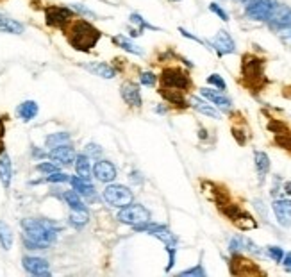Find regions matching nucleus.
Returning <instances> with one entry per match:
<instances>
[{"label": "nucleus", "mask_w": 291, "mask_h": 277, "mask_svg": "<svg viewBox=\"0 0 291 277\" xmlns=\"http://www.w3.org/2000/svg\"><path fill=\"white\" fill-rule=\"evenodd\" d=\"M171 2H181V0H171Z\"/></svg>", "instance_id": "obj_49"}, {"label": "nucleus", "mask_w": 291, "mask_h": 277, "mask_svg": "<svg viewBox=\"0 0 291 277\" xmlns=\"http://www.w3.org/2000/svg\"><path fill=\"white\" fill-rule=\"evenodd\" d=\"M104 200L109 206L115 208H125L134 200V193L131 188H127L123 184H109L104 188Z\"/></svg>", "instance_id": "obj_7"}, {"label": "nucleus", "mask_w": 291, "mask_h": 277, "mask_svg": "<svg viewBox=\"0 0 291 277\" xmlns=\"http://www.w3.org/2000/svg\"><path fill=\"white\" fill-rule=\"evenodd\" d=\"M22 225V243L27 250H47L55 243L61 225L49 218H23Z\"/></svg>", "instance_id": "obj_1"}, {"label": "nucleus", "mask_w": 291, "mask_h": 277, "mask_svg": "<svg viewBox=\"0 0 291 277\" xmlns=\"http://www.w3.org/2000/svg\"><path fill=\"white\" fill-rule=\"evenodd\" d=\"M270 25L277 31H284V29H291V7L288 6H277L275 11L272 13V17L268 18Z\"/></svg>", "instance_id": "obj_12"}, {"label": "nucleus", "mask_w": 291, "mask_h": 277, "mask_svg": "<svg viewBox=\"0 0 291 277\" xmlns=\"http://www.w3.org/2000/svg\"><path fill=\"white\" fill-rule=\"evenodd\" d=\"M191 105L198 111V113L205 115V117L216 118V120L220 118V113H218V109H216L214 105H211L209 102H205V100H202V99H198V97H191Z\"/></svg>", "instance_id": "obj_26"}, {"label": "nucleus", "mask_w": 291, "mask_h": 277, "mask_svg": "<svg viewBox=\"0 0 291 277\" xmlns=\"http://www.w3.org/2000/svg\"><path fill=\"white\" fill-rule=\"evenodd\" d=\"M88 72L95 73V75H99L102 79H113L116 77V70L113 65L109 63H102V61H95V63H84L83 65Z\"/></svg>", "instance_id": "obj_17"}, {"label": "nucleus", "mask_w": 291, "mask_h": 277, "mask_svg": "<svg viewBox=\"0 0 291 277\" xmlns=\"http://www.w3.org/2000/svg\"><path fill=\"white\" fill-rule=\"evenodd\" d=\"M89 157L86 154H77L75 156V161H73V165H75V172H77L79 177L86 179L89 181L91 175H93V166L89 163Z\"/></svg>", "instance_id": "obj_22"}, {"label": "nucleus", "mask_w": 291, "mask_h": 277, "mask_svg": "<svg viewBox=\"0 0 291 277\" xmlns=\"http://www.w3.org/2000/svg\"><path fill=\"white\" fill-rule=\"evenodd\" d=\"M209 9H211V11H213L216 17H220V20H223V22H229V15H227V13L223 11V9H222L218 4H214V2H213V4H209Z\"/></svg>", "instance_id": "obj_42"}, {"label": "nucleus", "mask_w": 291, "mask_h": 277, "mask_svg": "<svg viewBox=\"0 0 291 277\" xmlns=\"http://www.w3.org/2000/svg\"><path fill=\"white\" fill-rule=\"evenodd\" d=\"M200 95H202L204 99H207L211 104L218 105L220 109L223 111H229L232 107V102L231 99L223 95V91H218V89H211V88H202L200 89Z\"/></svg>", "instance_id": "obj_16"}, {"label": "nucleus", "mask_w": 291, "mask_h": 277, "mask_svg": "<svg viewBox=\"0 0 291 277\" xmlns=\"http://www.w3.org/2000/svg\"><path fill=\"white\" fill-rule=\"evenodd\" d=\"M102 147L99 143H88L86 145V150H84V154L88 156L89 159H99L100 156H102Z\"/></svg>", "instance_id": "obj_35"}, {"label": "nucleus", "mask_w": 291, "mask_h": 277, "mask_svg": "<svg viewBox=\"0 0 291 277\" xmlns=\"http://www.w3.org/2000/svg\"><path fill=\"white\" fill-rule=\"evenodd\" d=\"M120 224H125V225H139L143 222L152 220V213H150L143 204H129L125 208H120L118 215H116Z\"/></svg>", "instance_id": "obj_4"}, {"label": "nucleus", "mask_w": 291, "mask_h": 277, "mask_svg": "<svg viewBox=\"0 0 291 277\" xmlns=\"http://www.w3.org/2000/svg\"><path fill=\"white\" fill-rule=\"evenodd\" d=\"M68 183L71 184V188L75 190L81 197H93L95 186L91 184V181H86V179L79 177V175H70Z\"/></svg>", "instance_id": "obj_23"}, {"label": "nucleus", "mask_w": 291, "mask_h": 277, "mask_svg": "<svg viewBox=\"0 0 291 277\" xmlns=\"http://www.w3.org/2000/svg\"><path fill=\"white\" fill-rule=\"evenodd\" d=\"M68 181H70V175H68V173L54 172V173H50V175H47V177H45L43 181H39V183H68Z\"/></svg>", "instance_id": "obj_34"}, {"label": "nucleus", "mask_w": 291, "mask_h": 277, "mask_svg": "<svg viewBox=\"0 0 291 277\" xmlns=\"http://www.w3.org/2000/svg\"><path fill=\"white\" fill-rule=\"evenodd\" d=\"M131 23L132 25H136V31L139 34H143V31L145 29H152V31H157V27H154L152 23H149L145 18L141 17V15H137V13H132L131 15Z\"/></svg>", "instance_id": "obj_32"}, {"label": "nucleus", "mask_w": 291, "mask_h": 277, "mask_svg": "<svg viewBox=\"0 0 291 277\" xmlns=\"http://www.w3.org/2000/svg\"><path fill=\"white\" fill-rule=\"evenodd\" d=\"M31 154H33V157H36V159H41V157H47V152H43V150L39 149V147H33V150H31Z\"/></svg>", "instance_id": "obj_44"}, {"label": "nucleus", "mask_w": 291, "mask_h": 277, "mask_svg": "<svg viewBox=\"0 0 291 277\" xmlns=\"http://www.w3.org/2000/svg\"><path fill=\"white\" fill-rule=\"evenodd\" d=\"M71 9H73V11H77V13H81V15H86V17H89V18H97L95 11L88 9V7L83 6V4H71Z\"/></svg>", "instance_id": "obj_41"}, {"label": "nucleus", "mask_w": 291, "mask_h": 277, "mask_svg": "<svg viewBox=\"0 0 291 277\" xmlns=\"http://www.w3.org/2000/svg\"><path fill=\"white\" fill-rule=\"evenodd\" d=\"M22 266L23 270L31 274V276H50V263L45 258H38V256H23L22 258Z\"/></svg>", "instance_id": "obj_9"}, {"label": "nucleus", "mask_w": 291, "mask_h": 277, "mask_svg": "<svg viewBox=\"0 0 291 277\" xmlns=\"http://www.w3.org/2000/svg\"><path fill=\"white\" fill-rule=\"evenodd\" d=\"M231 272L234 276H250V274H259V268L254 265L252 261L245 260L243 256L236 252L231 260Z\"/></svg>", "instance_id": "obj_14"}, {"label": "nucleus", "mask_w": 291, "mask_h": 277, "mask_svg": "<svg viewBox=\"0 0 291 277\" xmlns=\"http://www.w3.org/2000/svg\"><path fill=\"white\" fill-rule=\"evenodd\" d=\"M159 81L165 88H170V89H181V91H186V89L191 88V79H189L188 72H184V70L179 67L165 68V70L161 72Z\"/></svg>", "instance_id": "obj_5"}, {"label": "nucleus", "mask_w": 291, "mask_h": 277, "mask_svg": "<svg viewBox=\"0 0 291 277\" xmlns=\"http://www.w3.org/2000/svg\"><path fill=\"white\" fill-rule=\"evenodd\" d=\"M207 84H211V86H214V88L222 89V91H223V89L227 88L225 81H223V79H222L220 75H218V73H211V75L207 77Z\"/></svg>", "instance_id": "obj_38"}, {"label": "nucleus", "mask_w": 291, "mask_h": 277, "mask_svg": "<svg viewBox=\"0 0 291 277\" xmlns=\"http://www.w3.org/2000/svg\"><path fill=\"white\" fill-rule=\"evenodd\" d=\"M89 222V213L88 209H71L70 216H68V224L75 229H83Z\"/></svg>", "instance_id": "obj_27"}, {"label": "nucleus", "mask_w": 291, "mask_h": 277, "mask_svg": "<svg viewBox=\"0 0 291 277\" xmlns=\"http://www.w3.org/2000/svg\"><path fill=\"white\" fill-rule=\"evenodd\" d=\"M75 18V11L66 6H47L45 7V23L52 29L65 31Z\"/></svg>", "instance_id": "obj_3"}, {"label": "nucleus", "mask_w": 291, "mask_h": 277, "mask_svg": "<svg viewBox=\"0 0 291 277\" xmlns=\"http://www.w3.org/2000/svg\"><path fill=\"white\" fill-rule=\"evenodd\" d=\"M13 181V163L9 154L2 152L0 154V184L4 186V190H9Z\"/></svg>", "instance_id": "obj_18"}, {"label": "nucleus", "mask_w": 291, "mask_h": 277, "mask_svg": "<svg viewBox=\"0 0 291 277\" xmlns=\"http://www.w3.org/2000/svg\"><path fill=\"white\" fill-rule=\"evenodd\" d=\"M159 95L166 100V102H168V104L175 105V107H181V109L188 107V102H186V99H184V95H182L181 89H177V91H171L170 88H161L159 89Z\"/></svg>", "instance_id": "obj_24"}, {"label": "nucleus", "mask_w": 291, "mask_h": 277, "mask_svg": "<svg viewBox=\"0 0 291 277\" xmlns=\"http://www.w3.org/2000/svg\"><path fill=\"white\" fill-rule=\"evenodd\" d=\"M241 4H250V2H254V0H240Z\"/></svg>", "instance_id": "obj_48"}, {"label": "nucleus", "mask_w": 291, "mask_h": 277, "mask_svg": "<svg viewBox=\"0 0 291 277\" xmlns=\"http://www.w3.org/2000/svg\"><path fill=\"white\" fill-rule=\"evenodd\" d=\"M266 254H268L270 258L275 261V263H280V261H282V258H284V250L280 249V247L270 245V247H266Z\"/></svg>", "instance_id": "obj_37"}, {"label": "nucleus", "mask_w": 291, "mask_h": 277, "mask_svg": "<svg viewBox=\"0 0 291 277\" xmlns=\"http://www.w3.org/2000/svg\"><path fill=\"white\" fill-rule=\"evenodd\" d=\"M39 113V105L38 102H34V100H23L22 104L17 107V115L20 120L23 122H31L34 118L38 117Z\"/></svg>", "instance_id": "obj_21"}, {"label": "nucleus", "mask_w": 291, "mask_h": 277, "mask_svg": "<svg viewBox=\"0 0 291 277\" xmlns=\"http://www.w3.org/2000/svg\"><path fill=\"white\" fill-rule=\"evenodd\" d=\"M241 75L248 84L257 86L264 77V61L259 59L257 55L247 54L241 63Z\"/></svg>", "instance_id": "obj_6"}, {"label": "nucleus", "mask_w": 291, "mask_h": 277, "mask_svg": "<svg viewBox=\"0 0 291 277\" xmlns=\"http://www.w3.org/2000/svg\"><path fill=\"white\" fill-rule=\"evenodd\" d=\"M120 91H121V99L125 100L131 107H139V105H141V93H139L137 84L125 83L123 86H121Z\"/></svg>", "instance_id": "obj_19"}, {"label": "nucleus", "mask_w": 291, "mask_h": 277, "mask_svg": "<svg viewBox=\"0 0 291 277\" xmlns=\"http://www.w3.org/2000/svg\"><path fill=\"white\" fill-rule=\"evenodd\" d=\"M0 33L4 34H23L25 33V25L18 22L15 18L7 17L6 13H0Z\"/></svg>", "instance_id": "obj_20"}, {"label": "nucleus", "mask_w": 291, "mask_h": 277, "mask_svg": "<svg viewBox=\"0 0 291 277\" xmlns=\"http://www.w3.org/2000/svg\"><path fill=\"white\" fill-rule=\"evenodd\" d=\"M272 209L275 213V218L282 227H291V200L279 199L272 204Z\"/></svg>", "instance_id": "obj_13"}, {"label": "nucleus", "mask_w": 291, "mask_h": 277, "mask_svg": "<svg viewBox=\"0 0 291 277\" xmlns=\"http://www.w3.org/2000/svg\"><path fill=\"white\" fill-rule=\"evenodd\" d=\"M284 191H286L288 195H291V183H286V184H284Z\"/></svg>", "instance_id": "obj_47"}, {"label": "nucleus", "mask_w": 291, "mask_h": 277, "mask_svg": "<svg viewBox=\"0 0 291 277\" xmlns=\"http://www.w3.org/2000/svg\"><path fill=\"white\" fill-rule=\"evenodd\" d=\"M139 83L145 84V86H154V84L157 83V77H155L152 72H143L141 75H139Z\"/></svg>", "instance_id": "obj_39"}, {"label": "nucleus", "mask_w": 291, "mask_h": 277, "mask_svg": "<svg viewBox=\"0 0 291 277\" xmlns=\"http://www.w3.org/2000/svg\"><path fill=\"white\" fill-rule=\"evenodd\" d=\"M277 6H279L277 0H254L247 4L245 15L256 22H268V18L272 17V13L275 11Z\"/></svg>", "instance_id": "obj_8"}, {"label": "nucleus", "mask_w": 291, "mask_h": 277, "mask_svg": "<svg viewBox=\"0 0 291 277\" xmlns=\"http://www.w3.org/2000/svg\"><path fill=\"white\" fill-rule=\"evenodd\" d=\"M36 170H38L39 173L50 175V173H54V172H59V166H57V163H50V161H41V163H38V165H36Z\"/></svg>", "instance_id": "obj_33"}, {"label": "nucleus", "mask_w": 291, "mask_h": 277, "mask_svg": "<svg viewBox=\"0 0 291 277\" xmlns=\"http://www.w3.org/2000/svg\"><path fill=\"white\" fill-rule=\"evenodd\" d=\"M280 263H282V265H284V268L288 272H291V252H288V254L284 256V258H282V261H280Z\"/></svg>", "instance_id": "obj_45"}, {"label": "nucleus", "mask_w": 291, "mask_h": 277, "mask_svg": "<svg viewBox=\"0 0 291 277\" xmlns=\"http://www.w3.org/2000/svg\"><path fill=\"white\" fill-rule=\"evenodd\" d=\"M61 199L65 200L66 206H68L70 209H86L81 195H79L75 190H66V191H63V193H61Z\"/></svg>", "instance_id": "obj_28"}, {"label": "nucleus", "mask_w": 291, "mask_h": 277, "mask_svg": "<svg viewBox=\"0 0 291 277\" xmlns=\"http://www.w3.org/2000/svg\"><path fill=\"white\" fill-rule=\"evenodd\" d=\"M13 242H15L13 229L7 225L6 222L0 220V247L4 250H9L13 247Z\"/></svg>", "instance_id": "obj_29"}, {"label": "nucleus", "mask_w": 291, "mask_h": 277, "mask_svg": "<svg viewBox=\"0 0 291 277\" xmlns=\"http://www.w3.org/2000/svg\"><path fill=\"white\" fill-rule=\"evenodd\" d=\"M179 33L182 34V36H184V38H189V39H193V41H197V43H204L202 39L200 38H197V36H193L191 33H188L186 29H182V27H179Z\"/></svg>", "instance_id": "obj_43"}, {"label": "nucleus", "mask_w": 291, "mask_h": 277, "mask_svg": "<svg viewBox=\"0 0 291 277\" xmlns=\"http://www.w3.org/2000/svg\"><path fill=\"white\" fill-rule=\"evenodd\" d=\"M275 143L280 145L282 149L291 150V133H277L275 134Z\"/></svg>", "instance_id": "obj_36"}, {"label": "nucleus", "mask_w": 291, "mask_h": 277, "mask_svg": "<svg viewBox=\"0 0 291 277\" xmlns=\"http://www.w3.org/2000/svg\"><path fill=\"white\" fill-rule=\"evenodd\" d=\"M93 175L100 183H113L116 179V166L107 159H99L95 161L93 165Z\"/></svg>", "instance_id": "obj_11"}, {"label": "nucleus", "mask_w": 291, "mask_h": 277, "mask_svg": "<svg viewBox=\"0 0 291 277\" xmlns=\"http://www.w3.org/2000/svg\"><path fill=\"white\" fill-rule=\"evenodd\" d=\"M70 134L68 133H54V134H49L47 138H45V145L49 147V149H54L57 145H63V143H70Z\"/></svg>", "instance_id": "obj_31"}, {"label": "nucleus", "mask_w": 291, "mask_h": 277, "mask_svg": "<svg viewBox=\"0 0 291 277\" xmlns=\"http://www.w3.org/2000/svg\"><path fill=\"white\" fill-rule=\"evenodd\" d=\"M75 149H73V145L71 143H63V145H57L54 149H50L49 152V157L52 161H55L57 165H73V161H75Z\"/></svg>", "instance_id": "obj_10"}, {"label": "nucleus", "mask_w": 291, "mask_h": 277, "mask_svg": "<svg viewBox=\"0 0 291 277\" xmlns=\"http://www.w3.org/2000/svg\"><path fill=\"white\" fill-rule=\"evenodd\" d=\"M66 39L70 43L71 49L79 50V52H89L91 49L97 47V43L102 38V33L95 27L93 23H89L88 20H71L70 25L65 29Z\"/></svg>", "instance_id": "obj_2"}, {"label": "nucleus", "mask_w": 291, "mask_h": 277, "mask_svg": "<svg viewBox=\"0 0 291 277\" xmlns=\"http://www.w3.org/2000/svg\"><path fill=\"white\" fill-rule=\"evenodd\" d=\"M254 161H256L257 175H259V179H261V183H263L264 177H266V173L270 172V157L266 156V152L256 150V152H254Z\"/></svg>", "instance_id": "obj_25"}, {"label": "nucleus", "mask_w": 291, "mask_h": 277, "mask_svg": "<svg viewBox=\"0 0 291 277\" xmlns=\"http://www.w3.org/2000/svg\"><path fill=\"white\" fill-rule=\"evenodd\" d=\"M113 43L118 45V47H121L123 50H127V52H131V54H136V55H143V50L141 47H137L136 43H132L131 39L125 38L123 34H118V36H115L113 38Z\"/></svg>", "instance_id": "obj_30"}, {"label": "nucleus", "mask_w": 291, "mask_h": 277, "mask_svg": "<svg viewBox=\"0 0 291 277\" xmlns=\"http://www.w3.org/2000/svg\"><path fill=\"white\" fill-rule=\"evenodd\" d=\"M131 181H132V183H134V184H143L141 173L136 172V170H134V172H131Z\"/></svg>", "instance_id": "obj_46"}, {"label": "nucleus", "mask_w": 291, "mask_h": 277, "mask_svg": "<svg viewBox=\"0 0 291 277\" xmlns=\"http://www.w3.org/2000/svg\"><path fill=\"white\" fill-rule=\"evenodd\" d=\"M213 49H216V52L220 55L225 54H234L236 52V43L231 38V34L227 31H218V34L213 39Z\"/></svg>", "instance_id": "obj_15"}, {"label": "nucleus", "mask_w": 291, "mask_h": 277, "mask_svg": "<svg viewBox=\"0 0 291 277\" xmlns=\"http://www.w3.org/2000/svg\"><path fill=\"white\" fill-rule=\"evenodd\" d=\"M179 276H195V277H205V270L202 268V265H197L193 266V268H189V270H184L181 272Z\"/></svg>", "instance_id": "obj_40"}]
</instances>
